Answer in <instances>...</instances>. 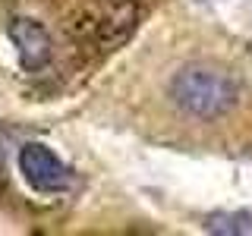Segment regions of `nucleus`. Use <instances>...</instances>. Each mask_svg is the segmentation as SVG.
<instances>
[{
	"label": "nucleus",
	"instance_id": "nucleus-1",
	"mask_svg": "<svg viewBox=\"0 0 252 236\" xmlns=\"http://www.w3.org/2000/svg\"><path fill=\"white\" fill-rule=\"evenodd\" d=\"M167 101L189 120L218 123L243 104V82L230 69L215 66L208 60H195L170 76Z\"/></svg>",
	"mask_w": 252,
	"mask_h": 236
},
{
	"label": "nucleus",
	"instance_id": "nucleus-3",
	"mask_svg": "<svg viewBox=\"0 0 252 236\" xmlns=\"http://www.w3.org/2000/svg\"><path fill=\"white\" fill-rule=\"evenodd\" d=\"M10 38H13L16 51H19L22 66H26L29 73L47 66V60H51V54H54V44H51V35H47V29L41 26V22H35V19H13L10 22Z\"/></svg>",
	"mask_w": 252,
	"mask_h": 236
},
{
	"label": "nucleus",
	"instance_id": "nucleus-2",
	"mask_svg": "<svg viewBox=\"0 0 252 236\" xmlns=\"http://www.w3.org/2000/svg\"><path fill=\"white\" fill-rule=\"evenodd\" d=\"M19 170L35 192H63L69 186V179H73L66 164L51 148L38 145V142H29L19 151Z\"/></svg>",
	"mask_w": 252,
	"mask_h": 236
}]
</instances>
